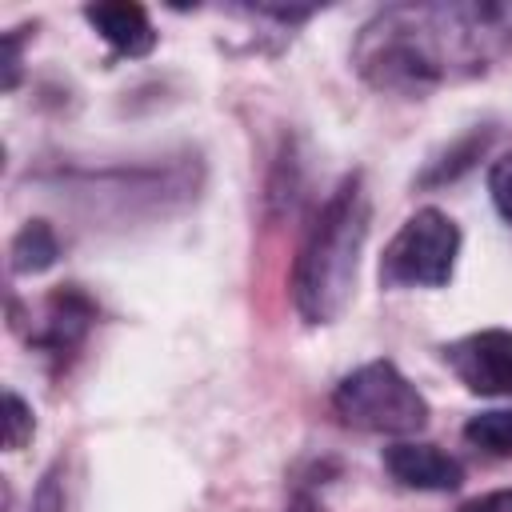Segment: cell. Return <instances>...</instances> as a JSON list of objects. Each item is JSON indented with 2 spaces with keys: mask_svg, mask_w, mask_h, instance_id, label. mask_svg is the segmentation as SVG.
Masks as SVG:
<instances>
[{
  "mask_svg": "<svg viewBox=\"0 0 512 512\" xmlns=\"http://www.w3.org/2000/svg\"><path fill=\"white\" fill-rule=\"evenodd\" d=\"M512 44V8L504 4H388L352 44L356 72L396 96L484 76Z\"/></svg>",
  "mask_w": 512,
  "mask_h": 512,
  "instance_id": "cell-1",
  "label": "cell"
},
{
  "mask_svg": "<svg viewBox=\"0 0 512 512\" xmlns=\"http://www.w3.org/2000/svg\"><path fill=\"white\" fill-rule=\"evenodd\" d=\"M368 228L372 196L364 188V172H348L312 216L292 264V304L304 324H332L348 308Z\"/></svg>",
  "mask_w": 512,
  "mask_h": 512,
  "instance_id": "cell-2",
  "label": "cell"
},
{
  "mask_svg": "<svg viewBox=\"0 0 512 512\" xmlns=\"http://www.w3.org/2000/svg\"><path fill=\"white\" fill-rule=\"evenodd\" d=\"M332 412L340 424L376 436H412L428 424V400L392 360H368L340 376L332 388Z\"/></svg>",
  "mask_w": 512,
  "mask_h": 512,
  "instance_id": "cell-3",
  "label": "cell"
},
{
  "mask_svg": "<svg viewBox=\"0 0 512 512\" xmlns=\"http://www.w3.org/2000/svg\"><path fill=\"white\" fill-rule=\"evenodd\" d=\"M460 224L440 208L412 212L380 256L384 288H444L456 272Z\"/></svg>",
  "mask_w": 512,
  "mask_h": 512,
  "instance_id": "cell-4",
  "label": "cell"
},
{
  "mask_svg": "<svg viewBox=\"0 0 512 512\" xmlns=\"http://www.w3.org/2000/svg\"><path fill=\"white\" fill-rule=\"evenodd\" d=\"M452 376L476 396H512V332L480 328L440 348Z\"/></svg>",
  "mask_w": 512,
  "mask_h": 512,
  "instance_id": "cell-5",
  "label": "cell"
},
{
  "mask_svg": "<svg viewBox=\"0 0 512 512\" xmlns=\"http://www.w3.org/2000/svg\"><path fill=\"white\" fill-rule=\"evenodd\" d=\"M96 324V304L80 284H60L52 288L40 308L32 312L28 324V344L48 352V356H68L84 344L88 328Z\"/></svg>",
  "mask_w": 512,
  "mask_h": 512,
  "instance_id": "cell-6",
  "label": "cell"
},
{
  "mask_svg": "<svg viewBox=\"0 0 512 512\" xmlns=\"http://www.w3.org/2000/svg\"><path fill=\"white\" fill-rule=\"evenodd\" d=\"M384 468L400 488L412 492H456L464 484V468L456 456H448L436 444L400 440L384 448Z\"/></svg>",
  "mask_w": 512,
  "mask_h": 512,
  "instance_id": "cell-7",
  "label": "cell"
},
{
  "mask_svg": "<svg viewBox=\"0 0 512 512\" xmlns=\"http://www.w3.org/2000/svg\"><path fill=\"white\" fill-rule=\"evenodd\" d=\"M84 20L100 32V40L128 60H140L156 48V28L148 20L144 4L132 0H104V4H84Z\"/></svg>",
  "mask_w": 512,
  "mask_h": 512,
  "instance_id": "cell-8",
  "label": "cell"
},
{
  "mask_svg": "<svg viewBox=\"0 0 512 512\" xmlns=\"http://www.w3.org/2000/svg\"><path fill=\"white\" fill-rule=\"evenodd\" d=\"M60 260V240L52 232L48 220H28L12 244H8V264L16 276H36V272H48L52 264Z\"/></svg>",
  "mask_w": 512,
  "mask_h": 512,
  "instance_id": "cell-9",
  "label": "cell"
},
{
  "mask_svg": "<svg viewBox=\"0 0 512 512\" xmlns=\"http://www.w3.org/2000/svg\"><path fill=\"white\" fill-rule=\"evenodd\" d=\"M464 440L488 456L508 460L512 456V408H492V412H476L464 424Z\"/></svg>",
  "mask_w": 512,
  "mask_h": 512,
  "instance_id": "cell-10",
  "label": "cell"
},
{
  "mask_svg": "<svg viewBox=\"0 0 512 512\" xmlns=\"http://www.w3.org/2000/svg\"><path fill=\"white\" fill-rule=\"evenodd\" d=\"M32 432H36L32 408L24 404L20 392L4 388V444H8V452H20V448L32 440Z\"/></svg>",
  "mask_w": 512,
  "mask_h": 512,
  "instance_id": "cell-11",
  "label": "cell"
},
{
  "mask_svg": "<svg viewBox=\"0 0 512 512\" xmlns=\"http://www.w3.org/2000/svg\"><path fill=\"white\" fill-rule=\"evenodd\" d=\"M484 144H488V132H480V136H468L456 152H448L444 156V164H432L424 176H420V184H444V180H452V176H460L480 152H484Z\"/></svg>",
  "mask_w": 512,
  "mask_h": 512,
  "instance_id": "cell-12",
  "label": "cell"
},
{
  "mask_svg": "<svg viewBox=\"0 0 512 512\" xmlns=\"http://www.w3.org/2000/svg\"><path fill=\"white\" fill-rule=\"evenodd\" d=\"M488 196H492L496 212L512 224V152L492 160V168H488Z\"/></svg>",
  "mask_w": 512,
  "mask_h": 512,
  "instance_id": "cell-13",
  "label": "cell"
},
{
  "mask_svg": "<svg viewBox=\"0 0 512 512\" xmlns=\"http://www.w3.org/2000/svg\"><path fill=\"white\" fill-rule=\"evenodd\" d=\"M28 512H64V476H60V464H52V468L40 476Z\"/></svg>",
  "mask_w": 512,
  "mask_h": 512,
  "instance_id": "cell-14",
  "label": "cell"
},
{
  "mask_svg": "<svg viewBox=\"0 0 512 512\" xmlns=\"http://www.w3.org/2000/svg\"><path fill=\"white\" fill-rule=\"evenodd\" d=\"M28 36H32L28 28H12V32L4 36V88H8V92L20 84V44H24Z\"/></svg>",
  "mask_w": 512,
  "mask_h": 512,
  "instance_id": "cell-15",
  "label": "cell"
},
{
  "mask_svg": "<svg viewBox=\"0 0 512 512\" xmlns=\"http://www.w3.org/2000/svg\"><path fill=\"white\" fill-rule=\"evenodd\" d=\"M456 512H512V488H496L476 500H464Z\"/></svg>",
  "mask_w": 512,
  "mask_h": 512,
  "instance_id": "cell-16",
  "label": "cell"
},
{
  "mask_svg": "<svg viewBox=\"0 0 512 512\" xmlns=\"http://www.w3.org/2000/svg\"><path fill=\"white\" fill-rule=\"evenodd\" d=\"M288 512H324V508L316 504V496H308V492H296V496L288 500Z\"/></svg>",
  "mask_w": 512,
  "mask_h": 512,
  "instance_id": "cell-17",
  "label": "cell"
}]
</instances>
